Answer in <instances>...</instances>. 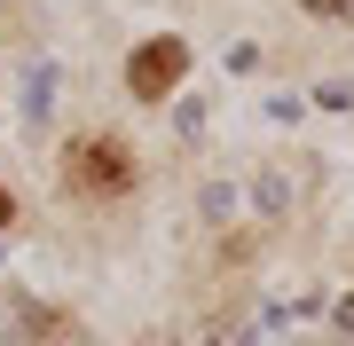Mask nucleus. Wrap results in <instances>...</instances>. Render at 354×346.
Wrapping results in <instances>:
<instances>
[{"instance_id": "obj_1", "label": "nucleus", "mask_w": 354, "mask_h": 346, "mask_svg": "<svg viewBox=\"0 0 354 346\" xmlns=\"http://www.w3.org/2000/svg\"><path fill=\"white\" fill-rule=\"evenodd\" d=\"M181 71H189V48H181L174 32H165V39H142V48H134V64H127V87L142 95V103H158V95L174 87Z\"/></svg>"}, {"instance_id": "obj_2", "label": "nucleus", "mask_w": 354, "mask_h": 346, "mask_svg": "<svg viewBox=\"0 0 354 346\" xmlns=\"http://www.w3.org/2000/svg\"><path fill=\"white\" fill-rule=\"evenodd\" d=\"M127 150H111V142H79L71 150V181L79 189H127Z\"/></svg>"}, {"instance_id": "obj_3", "label": "nucleus", "mask_w": 354, "mask_h": 346, "mask_svg": "<svg viewBox=\"0 0 354 346\" xmlns=\"http://www.w3.org/2000/svg\"><path fill=\"white\" fill-rule=\"evenodd\" d=\"M0 220H8V189H0Z\"/></svg>"}]
</instances>
